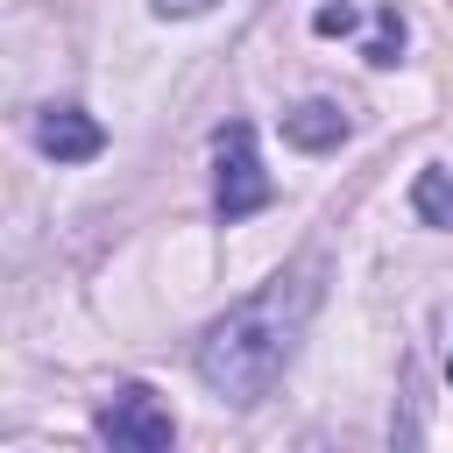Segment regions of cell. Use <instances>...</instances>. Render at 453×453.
Returning a JSON list of instances; mask_svg holds the SVG:
<instances>
[{
	"mask_svg": "<svg viewBox=\"0 0 453 453\" xmlns=\"http://www.w3.org/2000/svg\"><path fill=\"white\" fill-rule=\"evenodd\" d=\"M311 28H319V35H354V28H361V0H319Z\"/></svg>",
	"mask_w": 453,
	"mask_h": 453,
	"instance_id": "8",
	"label": "cell"
},
{
	"mask_svg": "<svg viewBox=\"0 0 453 453\" xmlns=\"http://www.w3.org/2000/svg\"><path fill=\"white\" fill-rule=\"evenodd\" d=\"M35 149L50 163H92L106 149V127L85 113V106H42L35 113Z\"/></svg>",
	"mask_w": 453,
	"mask_h": 453,
	"instance_id": "4",
	"label": "cell"
},
{
	"mask_svg": "<svg viewBox=\"0 0 453 453\" xmlns=\"http://www.w3.org/2000/svg\"><path fill=\"white\" fill-rule=\"evenodd\" d=\"M149 7H156L163 21H191V14H205L212 0H149Z\"/></svg>",
	"mask_w": 453,
	"mask_h": 453,
	"instance_id": "9",
	"label": "cell"
},
{
	"mask_svg": "<svg viewBox=\"0 0 453 453\" xmlns=\"http://www.w3.org/2000/svg\"><path fill=\"white\" fill-rule=\"evenodd\" d=\"M92 432H99L113 453H163V446L177 439V418H170V403H163L149 382H120V389L92 411Z\"/></svg>",
	"mask_w": 453,
	"mask_h": 453,
	"instance_id": "3",
	"label": "cell"
},
{
	"mask_svg": "<svg viewBox=\"0 0 453 453\" xmlns=\"http://www.w3.org/2000/svg\"><path fill=\"white\" fill-rule=\"evenodd\" d=\"M411 212H418L425 226H446V234H453V163L418 170V184H411Z\"/></svg>",
	"mask_w": 453,
	"mask_h": 453,
	"instance_id": "6",
	"label": "cell"
},
{
	"mask_svg": "<svg viewBox=\"0 0 453 453\" xmlns=\"http://www.w3.org/2000/svg\"><path fill=\"white\" fill-rule=\"evenodd\" d=\"M269 198H276V184H269V170L255 156V127L248 120H226L212 134V212H219V226L255 219Z\"/></svg>",
	"mask_w": 453,
	"mask_h": 453,
	"instance_id": "2",
	"label": "cell"
},
{
	"mask_svg": "<svg viewBox=\"0 0 453 453\" xmlns=\"http://www.w3.org/2000/svg\"><path fill=\"white\" fill-rule=\"evenodd\" d=\"M361 57H368L375 71L403 64V14H396V0H382V7H375V35L361 42Z\"/></svg>",
	"mask_w": 453,
	"mask_h": 453,
	"instance_id": "7",
	"label": "cell"
},
{
	"mask_svg": "<svg viewBox=\"0 0 453 453\" xmlns=\"http://www.w3.org/2000/svg\"><path fill=\"white\" fill-rule=\"evenodd\" d=\"M446 375H453V361H446Z\"/></svg>",
	"mask_w": 453,
	"mask_h": 453,
	"instance_id": "10",
	"label": "cell"
},
{
	"mask_svg": "<svg viewBox=\"0 0 453 453\" xmlns=\"http://www.w3.org/2000/svg\"><path fill=\"white\" fill-rule=\"evenodd\" d=\"M347 134H354V120H347L340 99H297V106L283 113V142L304 149V156H326V149H340Z\"/></svg>",
	"mask_w": 453,
	"mask_h": 453,
	"instance_id": "5",
	"label": "cell"
},
{
	"mask_svg": "<svg viewBox=\"0 0 453 453\" xmlns=\"http://www.w3.org/2000/svg\"><path fill=\"white\" fill-rule=\"evenodd\" d=\"M319 262H290V269H276L262 290H248L241 304H226L205 333H198V347H191V368H198V382L219 396V403H234V411H255L276 382H283V368L297 361V347H304V326H311V311H319Z\"/></svg>",
	"mask_w": 453,
	"mask_h": 453,
	"instance_id": "1",
	"label": "cell"
}]
</instances>
